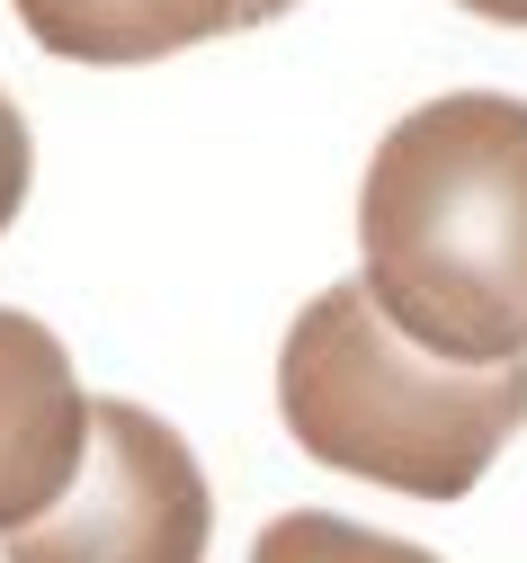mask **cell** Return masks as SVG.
<instances>
[{"label": "cell", "instance_id": "cell-1", "mask_svg": "<svg viewBox=\"0 0 527 563\" xmlns=\"http://www.w3.org/2000/svg\"><path fill=\"white\" fill-rule=\"evenodd\" d=\"M366 296L457 367H527V99L447 90L375 134L358 179Z\"/></svg>", "mask_w": 527, "mask_h": 563}, {"label": "cell", "instance_id": "cell-2", "mask_svg": "<svg viewBox=\"0 0 527 563\" xmlns=\"http://www.w3.org/2000/svg\"><path fill=\"white\" fill-rule=\"evenodd\" d=\"M277 411L295 448L331 474L411 492V501H465L527 420V367L429 358L385 322L366 277H340L286 322Z\"/></svg>", "mask_w": 527, "mask_h": 563}, {"label": "cell", "instance_id": "cell-3", "mask_svg": "<svg viewBox=\"0 0 527 563\" xmlns=\"http://www.w3.org/2000/svg\"><path fill=\"white\" fill-rule=\"evenodd\" d=\"M215 492L171 420L90 394V456L72 492L0 545V563H206Z\"/></svg>", "mask_w": 527, "mask_h": 563}, {"label": "cell", "instance_id": "cell-4", "mask_svg": "<svg viewBox=\"0 0 527 563\" xmlns=\"http://www.w3.org/2000/svg\"><path fill=\"white\" fill-rule=\"evenodd\" d=\"M90 456V394L72 376V349L0 305V545L36 528Z\"/></svg>", "mask_w": 527, "mask_h": 563}, {"label": "cell", "instance_id": "cell-5", "mask_svg": "<svg viewBox=\"0 0 527 563\" xmlns=\"http://www.w3.org/2000/svg\"><path fill=\"white\" fill-rule=\"evenodd\" d=\"M10 10L63 63H162L242 27V0H10Z\"/></svg>", "mask_w": 527, "mask_h": 563}, {"label": "cell", "instance_id": "cell-6", "mask_svg": "<svg viewBox=\"0 0 527 563\" xmlns=\"http://www.w3.org/2000/svg\"><path fill=\"white\" fill-rule=\"evenodd\" d=\"M251 563H438V554L411 545V537H375L340 510H286V519L260 528Z\"/></svg>", "mask_w": 527, "mask_h": 563}, {"label": "cell", "instance_id": "cell-7", "mask_svg": "<svg viewBox=\"0 0 527 563\" xmlns=\"http://www.w3.org/2000/svg\"><path fill=\"white\" fill-rule=\"evenodd\" d=\"M28 179H36V144H28V117H19V99L0 90V233L19 224V206H28Z\"/></svg>", "mask_w": 527, "mask_h": 563}, {"label": "cell", "instance_id": "cell-8", "mask_svg": "<svg viewBox=\"0 0 527 563\" xmlns=\"http://www.w3.org/2000/svg\"><path fill=\"white\" fill-rule=\"evenodd\" d=\"M457 10H474V19H492V27H527V0H457Z\"/></svg>", "mask_w": 527, "mask_h": 563}, {"label": "cell", "instance_id": "cell-9", "mask_svg": "<svg viewBox=\"0 0 527 563\" xmlns=\"http://www.w3.org/2000/svg\"><path fill=\"white\" fill-rule=\"evenodd\" d=\"M295 0H242V27H268V19H286Z\"/></svg>", "mask_w": 527, "mask_h": 563}]
</instances>
